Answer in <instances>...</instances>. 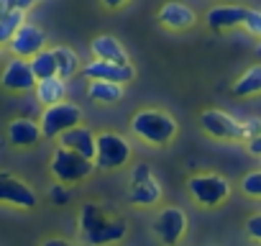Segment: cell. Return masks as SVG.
Here are the masks:
<instances>
[{
	"mask_svg": "<svg viewBox=\"0 0 261 246\" xmlns=\"http://www.w3.org/2000/svg\"><path fill=\"white\" fill-rule=\"evenodd\" d=\"M130 129L134 134L149 144H169L177 134V123L172 115H167L164 110H139L130 120Z\"/></svg>",
	"mask_w": 261,
	"mask_h": 246,
	"instance_id": "6da1fadb",
	"label": "cell"
},
{
	"mask_svg": "<svg viewBox=\"0 0 261 246\" xmlns=\"http://www.w3.org/2000/svg\"><path fill=\"white\" fill-rule=\"evenodd\" d=\"M95 169V159L90 157H82L80 152L74 149H67V146H59L51 157V175L59 180V182H80V180H87Z\"/></svg>",
	"mask_w": 261,
	"mask_h": 246,
	"instance_id": "7a4b0ae2",
	"label": "cell"
},
{
	"mask_svg": "<svg viewBox=\"0 0 261 246\" xmlns=\"http://www.w3.org/2000/svg\"><path fill=\"white\" fill-rule=\"evenodd\" d=\"M82 120V110L74 105V103H54V105H46L41 118H39V126H41V134L46 139H59L67 129L77 126Z\"/></svg>",
	"mask_w": 261,
	"mask_h": 246,
	"instance_id": "3957f363",
	"label": "cell"
},
{
	"mask_svg": "<svg viewBox=\"0 0 261 246\" xmlns=\"http://www.w3.org/2000/svg\"><path fill=\"white\" fill-rule=\"evenodd\" d=\"M130 159V144L120 134H100L95 136V167L100 169H118Z\"/></svg>",
	"mask_w": 261,
	"mask_h": 246,
	"instance_id": "277c9868",
	"label": "cell"
},
{
	"mask_svg": "<svg viewBox=\"0 0 261 246\" xmlns=\"http://www.w3.org/2000/svg\"><path fill=\"white\" fill-rule=\"evenodd\" d=\"M190 192L200 205L213 208V205H220L230 195V185L220 175H195L190 177Z\"/></svg>",
	"mask_w": 261,
	"mask_h": 246,
	"instance_id": "5b68a950",
	"label": "cell"
},
{
	"mask_svg": "<svg viewBox=\"0 0 261 246\" xmlns=\"http://www.w3.org/2000/svg\"><path fill=\"white\" fill-rule=\"evenodd\" d=\"M202 131L213 139H223V141H243V123H238L233 115L223 113V110H205L200 115Z\"/></svg>",
	"mask_w": 261,
	"mask_h": 246,
	"instance_id": "8992f818",
	"label": "cell"
},
{
	"mask_svg": "<svg viewBox=\"0 0 261 246\" xmlns=\"http://www.w3.org/2000/svg\"><path fill=\"white\" fill-rule=\"evenodd\" d=\"M128 198L134 205H154L159 203L162 198V187L159 182L154 180L149 164H139L130 175V190H128Z\"/></svg>",
	"mask_w": 261,
	"mask_h": 246,
	"instance_id": "52a82bcc",
	"label": "cell"
},
{
	"mask_svg": "<svg viewBox=\"0 0 261 246\" xmlns=\"http://www.w3.org/2000/svg\"><path fill=\"white\" fill-rule=\"evenodd\" d=\"M46 46V34L44 29L34 26V23H21V29L13 34V39L8 41V49L13 52V57H21V59H31L34 54H39L41 49Z\"/></svg>",
	"mask_w": 261,
	"mask_h": 246,
	"instance_id": "ba28073f",
	"label": "cell"
},
{
	"mask_svg": "<svg viewBox=\"0 0 261 246\" xmlns=\"http://www.w3.org/2000/svg\"><path fill=\"white\" fill-rule=\"evenodd\" d=\"M36 82L39 80H36V75L31 69V62L21 59V57H13L6 64L3 75H0V85H3L6 90H11V92H29V90L36 87Z\"/></svg>",
	"mask_w": 261,
	"mask_h": 246,
	"instance_id": "9c48e42d",
	"label": "cell"
},
{
	"mask_svg": "<svg viewBox=\"0 0 261 246\" xmlns=\"http://www.w3.org/2000/svg\"><path fill=\"white\" fill-rule=\"evenodd\" d=\"M154 231H156V236L167 246L179 243V238L187 231V215H185V210L182 208H164L159 213V218L154 220Z\"/></svg>",
	"mask_w": 261,
	"mask_h": 246,
	"instance_id": "30bf717a",
	"label": "cell"
},
{
	"mask_svg": "<svg viewBox=\"0 0 261 246\" xmlns=\"http://www.w3.org/2000/svg\"><path fill=\"white\" fill-rule=\"evenodd\" d=\"M82 75L87 80H108V82H130L134 80V67L130 64H118V62H105V59H92L82 67Z\"/></svg>",
	"mask_w": 261,
	"mask_h": 246,
	"instance_id": "8fae6325",
	"label": "cell"
},
{
	"mask_svg": "<svg viewBox=\"0 0 261 246\" xmlns=\"http://www.w3.org/2000/svg\"><path fill=\"white\" fill-rule=\"evenodd\" d=\"M0 203H11L16 208H34L36 205V192L21 182L18 177L11 175H0Z\"/></svg>",
	"mask_w": 261,
	"mask_h": 246,
	"instance_id": "7c38bea8",
	"label": "cell"
},
{
	"mask_svg": "<svg viewBox=\"0 0 261 246\" xmlns=\"http://www.w3.org/2000/svg\"><path fill=\"white\" fill-rule=\"evenodd\" d=\"M159 21H162V26H167L172 31H187V29L195 26L197 16L190 6L179 3V0H169V3H164L162 11H159Z\"/></svg>",
	"mask_w": 261,
	"mask_h": 246,
	"instance_id": "4fadbf2b",
	"label": "cell"
},
{
	"mask_svg": "<svg viewBox=\"0 0 261 246\" xmlns=\"http://www.w3.org/2000/svg\"><path fill=\"white\" fill-rule=\"evenodd\" d=\"M246 13H248V8H243V6H215L207 11L205 21L213 31H230L236 26H243Z\"/></svg>",
	"mask_w": 261,
	"mask_h": 246,
	"instance_id": "5bb4252c",
	"label": "cell"
},
{
	"mask_svg": "<svg viewBox=\"0 0 261 246\" xmlns=\"http://www.w3.org/2000/svg\"><path fill=\"white\" fill-rule=\"evenodd\" d=\"M59 144L67 146V149L80 152L82 157L95 159V134H92L90 129L80 126V123H77V126H72V129H67V131L59 136Z\"/></svg>",
	"mask_w": 261,
	"mask_h": 246,
	"instance_id": "9a60e30c",
	"label": "cell"
},
{
	"mask_svg": "<svg viewBox=\"0 0 261 246\" xmlns=\"http://www.w3.org/2000/svg\"><path fill=\"white\" fill-rule=\"evenodd\" d=\"M90 52L95 59H105V62H118V64H130L128 62V52L123 49V44L115 36H95L90 44Z\"/></svg>",
	"mask_w": 261,
	"mask_h": 246,
	"instance_id": "2e32d148",
	"label": "cell"
},
{
	"mask_svg": "<svg viewBox=\"0 0 261 246\" xmlns=\"http://www.w3.org/2000/svg\"><path fill=\"white\" fill-rule=\"evenodd\" d=\"M41 136V126L31 118H16L8 126V139L13 146H34Z\"/></svg>",
	"mask_w": 261,
	"mask_h": 246,
	"instance_id": "e0dca14e",
	"label": "cell"
},
{
	"mask_svg": "<svg viewBox=\"0 0 261 246\" xmlns=\"http://www.w3.org/2000/svg\"><path fill=\"white\" fill-rule=\"evenodd\" d=\"M125 220H102L97 228H92L90 233H85V241L92 243V246H102V243H113V241H120L125 236Z\"/></svg>",
	"mask_w": 261,
	"mask_h": 246,
	"instance_id": "ac0fdd59",
	"label": "cell"
},
{
	"mask_svg": "<svg viewBox=\"0 0 261 246\" xmlns=\"http://www.w3.org/2000/svg\"><path fill=\"white\" fill-rule=\"evenodd\" d=\"M36 100L44 103V105H54V103H62L64 95H67V85L59 75L54 77H46V80H39L36 82Z\"/></svg>",
	"mask_w": 261,
	"mask_h": 246,
	"instance_id": "d6986e66",
	"label": "cell"
},
{
	"mask_svg": "<svg viewBox=\"0 0 261 246\" xmlns=\"http://www.w3.org/2000/svg\"><path fill=\"white\" fill-rule=\"evenodd\" d=\"M258 92H261V64H253L233 82V95L248 97V95H258Z\"/></svg>",
	"mask_w": 261,
	"mask_h": 246,
	"instance_id": "ffe728a7",
	"label": "cell"
},
{
	"mask_svg": "<svg viewBox=\"0 0 261 246\" xmlns=\"http://www.w3.org/2000/svg\"><path fill=\"white\" fill-rule=\"evenodd\" d=\"M87 95H90V100H97V103H115L123 97V87L118 82H108V80H90Z\"/></svg>",
	"mask_w": 261,
	"mask_h": 246,
	"instance_id": "44dd1931",
	"label": "cell"
},
{
	"mask_svg": "<svg viewBox=\"0 0 261 246\" xmlns=\"http://www.w3.org/2000/svg\"><path fill=\"white\" fill-rule=\"evenodd\" d=\"M29 62H31V69H34L36 80H46V77H54L57 75V59H54V52L51 49H41Z\"/></svg>",
	"mask_w": 261,
	"mask_h": 246,
	"instance_id": "7402d4cb",
	"label": "cell"
},
{
	"mask_svg": "<svg viewBox=\"0 0 261 246\" xmlns=\"http://www.w3.org/2000/svg\"><path fill=\"white\" fill-rule=\"evenodd\" d=\"M51 52H54V59H57V75H59L62 80H69V77L77 72V67H80L77 54H74L72 49H67V46H57V49H51Z\"/></svg>",
	"mask_w": 261,
	"mask_h": 246,
	"instance_id": "603a6c76",
	"label": "cell"
},
{
	"mask_svg": "<svg viewBox=\"0 0 261 246\" xmlns=\"http://www.w3.org/2000/svg\"><path fill=\"white\" fill-rule=\"evenodd\" d=\"M23 21H26V11H21V8L0 16V44H8L13 39V34L21 29Z\"/></svg>",
	"mask_w": 261,
	"mask_h": 246,
	"instance_id": "cb8c5ba5",
	"label": "cell"
},
{
	"mask_svg": "<svg viewBox=\"0 0 261 246\" xmlns=\"http://www.w3.org/2000/svg\"><path fill=\"white\" fill-rule=\"evenodd\" d=\"M102 220H105V215L100 213V208H97V205H92V203H90V205H85V208H82V218H80V223H82V236H85V233H90L92 228H97Z\"/></svg>",
	"mask_w": 261,
	"mask_h": 246,
	"instance_id": "d4e9b609",
	"label": "cell"
},
{
	"mask_svg": "<svg viewBox=\"0 0 261 246\" xmlns=\"http://www.w3.org/2000/svg\"><path fill=\"white\" fill-rule=\"evenodd\" d=\"M241 187H243V192H246L248 198H261V169H256V172L246 175Z\"/></svg>",
	"mask_w": 261,
	"mask_h": 246,
	"instance_id": "484cf974",
	"label": "cell"
},
{
	"mask_svg": "<svg viewBox=\"0 0 261 246\" xmlns=\"http://www.w3.org/2000/svg\"><path fill=\"white\" fill-rule=\"evenodd\" d=\"M243 29L251 34V36H258L261 39V11H251L246 13V21H243Z\"/></svg>",
	"mask_w": 261,
	"mask_h": 246,
	"instance_id": "4316f807",
	"label": "cell"
},
{
	"mask_svg": "<svg viewBox=\"0 0 261 246\" xmlns=\"http://www.w3.org/2000/svg\"><path fill=\"white\" fill-rule=\"evenodd\" d=\"M246 233H248V238H253V241L261 243V213L258 215H251L246 220Z\"/></svg>",
	"mask_w": 261,
	"mask_h": 246,
	"instance_id": "83f0119b",
	"label": "cell"
},
{
	"mask_svg": "<svg viewBox=\"0 0 261 246\" xmlns=\"http://www.w3.org/2000/svg\"><path fill=\"white\" fill-rule=\"evenodd\" d=\"M256 134H261V120L258 118H251V120H243V141L253 139Z\"/></svg>",
	"mask_w": 261,
	"mask_h": 246,
	"instance_id": "f1b7e54d",
	"label": "cell"
},
{
	"mask_svg": "<svg viewBox=\"0 0 261 246\" xmlns=\"http://www.w3.org/2000/svg\"><path fill=\"white\" fill-rule=\"evenodd\" d=\"M246 146H248V152H251L253 157H261V134H256L253 139H248Z\"/></svg>",
	"mask_w": 261,
	"mask_h": 246,
	"instance_id": "f546056e",
	"label": "cell"
},
{
	"mask_svg": "<svg viewBox=\"0 0 261 246\" xmlns=\"http://www.w3.org/2000/svg\"><path fill=\"white\" fill-rule=\"evenodd\" d=\"M16 8H18L16 0H0V16H3V13H11V11H16Z\"/></svg>",
	"mask_w": 261,
	"mask_h": 246,
	"instance_id": "4dcf8cb0",
	"label": "cell"
},
{
	"mask_svg": "<svg viewBox=\"0 0 261 246\" xmlns=\"http://www.w3.org/2000/svg\"><path fill=\"white\" fill-rule=\"evenodd\" d=\"M128 0H102V6L105 8H110V11H115V8H120V6H125Z\"/></svg>",
	"mask_w": 261,
	"mask_h": 246,
	"instance_id": "1f68e13d",
	"label": "cell"
},
{
	"mask_svg": "<svg viewBox=\"0 0 261 246\" xmlns=\"http://www.w3.org/2000/svg\"><path fill=\"white\" fill-rule=\"evenodd\" d=\"M16 3H18L21 11H29V8H34L36 3H41V0H16Z\"/></svg>",
	"mask_w": 261,
	"mask_h": 246,
	"instance_id": "d6a6232c",
	"label": "cell"
},
{
	"mask_svg": "<svg viewBox=\"0 0 261 246\" xmlns=\"http://www.w3.org/2000/svg\"><path fill=\"white\" fill-rule=\"evenodd\" d=\"M44 246H74V243H69L64 238H49V241H44Z\"/></svg>",
	"mask_w": 261,
	"mask_h": 246,
	"instance_id": "836d02e7",
	"label": "cell"
},
{
	"mask_svg": "<svg viewBox=\"0 0 261 246\" xmlns=\"http://www.w3.org/2000/svg\"><path fill=\"white\" fill-rule=\"evenodd\" d=\"M51 198L59 200V203H64V200H67V192H64L62 187H54V190H51Z\"/></svg>",
	"mask_w": 261,
	"mask_h": 246,
	"instance_id": "e575fe53",
	"label": "cell"
},
{
	"mask_svg": "<svg viewBox=\"0 0 261 246\" xmlns=\"http://www.w3.org/2000/svg\"><path fill=\"white\" fill-rule=\"evenodd\" d=\"M256 57H258V59H261V44H258V46H256Z\"/></svg>",
	"mask_w": 261,
	"mask_h": 246,
	"instance_id": "d590c367",
	"label": "cell"
},
{
	"mask_svg": "<svg viewBox=\"0 0 261 246\" xmlns=\"http://www.w3.org/2000/svg\"><path fill=\"white\" fill-rule=\"evenodd\" d=\"M0 57H3V44H0Z\"/></svg>",
	"mask_w": 261,
	"mask_h": 246,
	"instance_id": "8d00e7d4",
	"label": "cell"
}]
</instances>
